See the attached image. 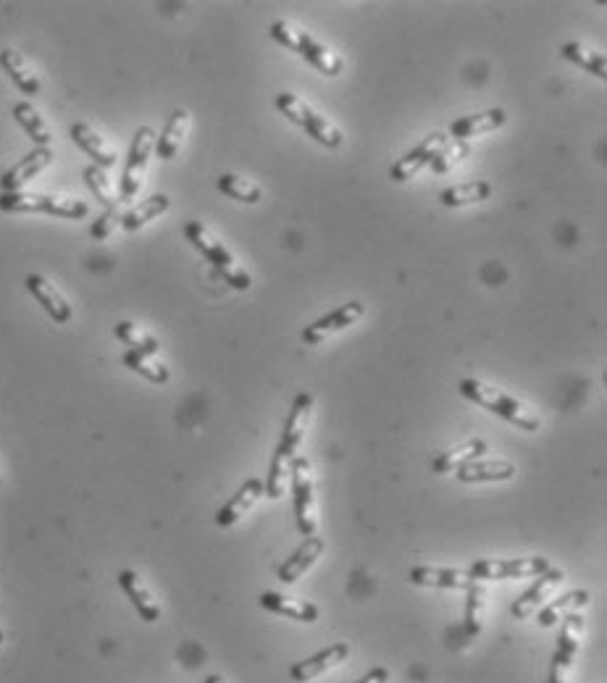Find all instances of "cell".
Here are the masks:
<instances>
[{
	"mask_svg": "<svg viewBox=\"0 0 607 683\" xmlns=\"http://www.w3.org/2000/svg\"><path fill=\"white\" fill-rule=\"evenodd\" d=\"M460 395L471 400L473 405L489 410L500 416L502 421L513 423L523 431H539L542 429V418L537 416V410H531L526 402H521L518 397L502 392L500 387H492L487 381L481 379H463L460 381Z\"/></svg>",
	"mask_w": 607,
	"mask_h": 683,
	"instance_id": "1",
	"label": "cell"
},
{
	"mask_svg": "<svg viewBox=\"0 0 607 683\" xmlns=\"http://www.w3.org/2000/svg\"><path fill=\"white\" fill-rule=\"evenodd\" d=\"M184 237H187V242H190L195 250H200V255H203L205 261L219 271L221 279H224L229 287L237 289V292H248V289L253 287V276L248 274V268L242 266V263H237L232 250H229L208 226L200 224V221H187V224H184Z\"/></svg>",
	"mask_w": 607,
	"mask_h": 683,
	"instance_id": "2",
	"label": "cell"
},
{
	"mask_svg": "<svg viewBox=\"0 0 607 683\" xmlns=\"http://www.w3.org/2000/svg\"><path fill=\"white\" fill-rule=\"evenodd\" d=\"M271 37L287 50L297 53V56H303L313 69H318L326 77H337L345 69V61H342L339 53H334L329 45L318 43L311 32H305V29L295 27V24L274 22L271 24Z\"/></svg>",
	"mask_w": 607,
	"mask_h": 683,
	"instance_id": "3",
	"label": "cell"
},
{
	"mask_svg": "<svg viewBox=\"0 0 607 683\" xmlns=\"http://www.w3.org/2000/svg\"><path fill=\"white\" fill-rule=\"evenodd\" d=\"M276 108H279V113H284L292 124L305 129V132L311 134L313 140H316L318 145H324V148H339L342 140H345L342 132H339V127L329 119V116L316 111V108H313L311 103H305L303 98H297L295 92H282V95H276Z\"/></svg>",
	"mask_w": 607,
	"mask_h": 683,
	"instance_id": "4",
	"label": "cell"
},
{
	"mask_svg": "<svg viewBox=\"0 0 607 683\" xmlns=\"http://www.w3.org/2000/svg\"><path fill=\"white\" fill-rule=\"evenodd\" d=\"M0 211L3 213H45L58 219H85L90 208L82 200L43 195V192H0Z\"/></svg>",
	"mask_w": 607,
	"mask_h": 683,
	"instance_id": "5",
	"label": "cell"
},
{
	"mask_svg": "<svg viewBox=\"0 0 607 683\" xmlns=\"http://www.w3.org/2000/svg\"><path fill=\"white\" fill-rule=\"evenodd\" d=\"M292 494H295V518L297 529L303 536H316L318 531V507H316V476L313 465L305 455H295L292 460Z\"/></svg>",
	"mask_w": 607,
	"mask_h": 683,
	"instance_id": "6",
	"label": "cell"
},
{
	"mask_svg": "<svg viewBox=\"0 0 607 683\" xmlns=\"http://www.w3.org/2000/svg\"><path fill=\"white\" fill-rule=\"evenodd\" d=\"M550 568L547 557H487L468 568L473 581H508V578H537Z\"/></svg>",
	"mask_w": 607,
	"mask_h": 683,
	"instance_id": "7",
	"label": "cell"
},
{
	"mask_svg": "<svg viewBox=\"0 0 607 683\" xmlns=\"http://www.w3.org/2000/svg\"><path fill=\"white\" fill-rule=\"evenodd\" d=\"M153 153H156V132L150 127H140L135 132V137H132L127 166H124V174H121V203H129V200L137 198V192H140L142 187V179H145V171H148L150 155Z\"/></svg>",
	"mask_w": 607,
	"mask_h": 683,
	"instance_id": "8",
	"label": "cell"
},
{
	"mask_svg": "<svg viewBox=\"0 0 607 683\" xmlns=\"http://www.w3.org/2000/svg\"><path fill=\"white\" fill-rule=\"evenodd\" d=\"M558 634V647H555V655H552V665H550V681L547 683H568L571 681V670H573V660L579 655V644H581V634H584V618L579 613L565 615L560 620Z\"/></svg>",
	"mask_w": 607,
	"mask_h": 683,
	"instance_id": "9",
	"label": "cell"
},
{
	"mask_svg": "<svg viewBox=\"0 0 607 683\" xmlns=\"http://www.w3.org/2000/svg\"><path fill=\"white\" fill-rule=\"evenodd\" d=\"M363 313H366V305L360 303V300H350V303L339 305L337 310H332V313H326V316H321L318 321H313L311 326H305L303 329V342L305 345H321V342H326V339H332L334 334H339V331L350 329V326H355L363 318Z\"/></svg>",
	"mask_w": 607,
	"mask_h": 683,
	"instance_id": "10",
	"label": "cell"
},
{
	"mask_svg": "<svg viewBox=\"0 0 607 683\" xmlns=\"http://www.w3.org/2000/svg\"><path fill=\"white\" fill-rule=\"evenodd\" d=\"M311 416H313V395L300 392V395L295 397V402H292L290 416H287V421H284L282 439H279V444H276L274 455L290 460V463L295 460L297 450H300V444H303V439H305V431H308V423H311Z\"/></svg>",
	"mask_w": 607,
	"mask_h": 683,
	"instance_id": "11",
	"label": "cell"
},
{
	"mask_svg": "<svg viewBox=\"0 0 607 683\" xmlns=\"http://www.w3.org/2000/svg\"><path fill=\"white\" fill-rule=\"evenodd\" d=\"M447 142H450L447 134H442V132L429 134L424 142H418L416 148L408 150V153H405L403 158H400V161L389 169V177L395 179V182H408V179H413L418 171L431 166V161L437 158V153L445 148Z\"/></svg>",
	"mask_w": 607,
	"mask_h": 683,
	"instance_id": "12",
	"label": "cell"
},
{
	"mask_svg": "<svg viewBox=\"0 0 607 683\" xmlns=\"http://www.w3.org/2000/svg\"><path fill=\"white\" fill-rule=\"evenodd\" d=\"M565 581V573L558 571V568H547L542 576H537L534 586L529 592H523L521 599L513 602V618L516 620H529L547 605V599H552V594L558 592V586Z\"/></svg>",
	"mask_w": 607,
	"mask_h": 683,
	"instance_id": "13",
	"label": "cell"
},
{
	"mask_svg": "<svg viewBox=\"0 0 607 683\" xmlns=\"http://www.w3.org/2000/svg\"><path fill=\"white\" fill-rule=\"evenodd\" d=\"M347 657H350V647H347L345 641H337V644L321 649V652H316V655L308 657V660L295 662L290 668V678L295 683H311L313 678L324 676L329 670L339 668L342 662H347Z\"/></svg>",
	"mask_w": 607,
	"mask_h": 683,
	"instance_id": "14",
	"label": "cell"
},
{
	"mask_svg": "<svg viewBox=\"0 0 607 683\" xmlns=\"http://www.w3.org/2000/svg\"><path fill=\"white\" fill-rule=\"evenodd\" d=\"M53 163V150L50 148H35L32 153H27L19 163H14L11 169L0 174V190L3 192H22V187L27 182L43 174Z\"/></svg>",
	"mask_w": 607,
	"mask_h": 683,
	"instance_id": "15",
	"label": "cell"
},
{
	"mask_svg": "<svg viewBox=\"0 0 607 683\" xmlns=\"http://www.w3.org/2000/svg\"><path fill=\"white\" fill-rule=\"evenodd\" d=\"M24 287H27V292L35 297L37 303L43 305L45 313H48L56 324H69L71 316H74L69 300H66V297L61 295V292H58V289L53 287L45 276L29 274L27 279H24Z\"/></svg>",
	"mask_w": 607,
	"mask_h": 683,
	"instance_id": "16",
	"label": "cell"
},
{
	"mask_svg": "<svg viewBox=\"0 0 607 683\" xmlns=\"http://www.w3.org/2000/svg\"><path fill=\"white\" fill-rule=\"evenodd\" d=\"M458 481L463 484H497V481H513L516 479V465L502 458H476L471 463L460 465Z\"/></svg>",
	"mask_w": 607,
	"mask_h": 683,
	"instance_id": "17",
	"label": "cell"
},
{
	"mask_svg": "<svg viewBox=\"0 0 607 683\" xmlns=\"http://www.w3.org/2000/svg\"><path fill=\"white\" fill-rule=\"evenodd\" d=\"M508 121V113L502 108H487V111L468 113V116H460L458 121L450 124V137L455 142H468L473 137H481V134L495 132V129L505 127Z\"/></svg>",
	"mask_w": 607,
	"mask_h": 683,
	"instance_id": "18",
	"label": "cell"
},
{
	"mask_svg": "<svg viewBox=\"0 0 607 683\" xmlns=\"http://www.w3.org/2000/svg\"><path fill=\"white\" fill-rule=\"evenodd\" d=\"M263 494H266V489H263L261 479L245 481V484H242L240 489L232 494V500L216 510V526H221V529H229V526H234L237 521H242V515H248L250 510L255 507V502L261 500Z\"/></svg>",
	"mask_w": 607,
	"mask_h": 683,
	"instance_id": "19",
	"label": "cell"
},
{
	"mask_svg": "<svg viewBox=\"0 0 607 683\" xmlns=\"http://www.w3.org/2000/svg\"><path fill=\"white\" fill-rule=\"evenodd\" d=\"M410 584L431 586V589H471L476 581L468 571L460 568H437V565H418L410 568Z\"/></svg>",
	"mask_w": 607,
	"mask_h": 683,
	"instance_id": "20",
	"label": "cell"
},
{
	"mask_svg": "<svg viewBox=\"0 0 607 683\" xmlns=\"http://www.w3.org/2000/svg\"><path fill=\"white\" fill-rule=\"evenodd\" d=\"M116 581H119L121 592L127 594V599L132 602V607H135L137 615H140L145 623H156V620H161V605H158V599L153 597V592L145 586V581L137 576V571H121Z\"/></svg>",
	"mask_w": 607,
	"mask_h": 683,
	"instance_id": "21",
	"label": "cell"
},
{
	"mask_svg": "<svg viewBox=\"0 0 607 683\" xmlns=\"http://www.w3.org/2000/svg\"><path fill=\"white\" fill-rule=\"evenodd\" d=\"M321 555H324V539H318V536H305V542L279 565L276 576H279L282 584H295L297 578L311 571Z\"/></svg>",
	"mask_w": 607,
	"mask_h": 683,
	"instance_id": "22",
	"label": "cell"
},
{
	"mask_svg": "<svg viewBox=\"0 0 607 683\" xmlns=\"http://www.w3.org/2000/svg\"><path fill=\"white\" fill-rule=\"evenodd\" d=\"M258 602H261L263 610H269L274 615H284V618L297 620V623H316L318 620V607L305 602V599L284 597L279 592H263Z\"/></svg>",
	"mask_w": 607,
	"mask_h": 683,
	"instance_id": "23",
	"label": "cell"
},
{
	"mask_svg": "<svg viewBox=\"0 0 607 683\" xmlns=\"http://www.w3.org/2000/svg\"><path fill=\"white\" fill-rule=\"evenodd\" d=\"M71 140L77 142L79 148L90 155L98 169H111L113 163H116V150H113L90 124H85V121H77V124L71 127Z\"/></svg>",
	"mask_w": 607,
	"mask_h": 683,
	"instance_id": "24",
	"label": "cell"
},
{
	"mask_svg": "<svg viewBox=\"0 0 607 683\" xmlns=\"http://www.w3.org/2000/svg\"><path fill=\"white\" fill-rule=\"evenodd\" d=\"M0 66H3V71L11 77V82L19 87V92H24V95H40L43 82H40L35 69L27 64V58H24L19 50H14V48L3 50V53H0Z\"/></svg>",
	"mask_w": 607,
	"mask_h": 683,
	"instance_id": "25",
	"label": "cell"
},
{
	"mask_svg": "<svg viewBox=\"0 0 607 683\" xmlns=\"http://www.w3.org/2000/svg\"><path fill=\"white\" fill-rule=\"evenodd\" d=\"M187 129H190V113L184 111V108H177V111L171 113V119L166 121L161 137H156V155L161 161L177 158L184 137H187Z\"/></svg>",
	"mask_w": 607,
	"mask_h": 683,
	"instance_id": "26",
	"label": "cell"
},
{
	"mask_svg": "<svg viewBox=\"0 0 607 683\" xmlns=\"http://www.w3.org/2000/svg\"><path fill=\"white\" fill-rule=\"evenodd\" d=\"M586 605H589V592H586V589H573V592L547 602V605L539 610V615H537L539 626L542 628L558 626V620H563L565 615L576 613V610H581V607H586Z\"/></svg>",
	"mask_w": 607,
	"mask_h": 683,
	"instance_id": "27",
	"label": "cell"
},
{
	"mask_svg": "<svg viewBox=\"0 0 607 683\" xmlns=\"http://www.w3.org/2000/svg\"><path fill=\"white\" fill-rule=\"evenodd\" d=\"M487 450H489V444L484 442V439H468V442L442 452V455L431 463V468H434V473H439V476H442V473H455L460 465H466V463H471V460L481 458Z\"/></svg>",
	"mask_w": 607,
	"mask_h": 683,
	"instance_id": "28",
	"label": "cell"
},
{
	"mask_svg": "<svg viewBox=\"0 0 607 683\" xmlns=\"http://www.w3.org/2000/svg\"><path fill=\"white\" fill-rule=\"evenodd\" d=\"M169 208V195H153V198L142 200V203H137L132 211H127L121 216V229H127V232H140L142 226H148L150 221H156L158 216H163Z\"/></svg>",
	"mask_w": 607,
	"mask_h": 683,
	"instance_id": "29",
	"label": "cell"
},
{
	"mask_svg": "<svg viewBox=\"0 0 607 683\" xmlns=\"http://www.w3.org/2000/svg\"><path fill=\"white\" fill-rule=\"evenodd\" d=\"M492 198V184L484 182V179H473V182H460L447 187L439 200L445 208H463V205L481 203V200Z\"/></svg>",
	"mask_w": 607,
	"mask_h": 683,
	"instance_id": "30",
	"label": "cell"
},
{
	"mask_svg": "<svg viewBox=\"0 0 607 683\" xmlns=\"http://www.w3.org/2000/svg\"><path fill=\"white\" fill-rule=\"evenodd\" d=\"M14 119L16 124L27 132V137L32 142H35L37 148H50V140H53V134H50L48 124H45V119L40 116V111H37L32 103H16L14 106Z\"/></svg>",
	"mask_w": 607,
	"mask_h": 683,
	"instance_id": "31",
	"label": "cell"
},
{
	"mask_svg": "<svg viewBox=\"0 0 607 683\" xmlns=\"http://www.w3.org/2000/svg\"><path fill=\"white\" fill-rule=\"evenodd\" d=\"M560 53H563L565 61L581 66V69L589 71L592 77L607 79V58H605V53H600V50L586 48V45H581V43H565L563 48H560Z\"/></svg>",
	"mask_w": 607,
	"mask_h": 683,
	"instance_id": "32",
	"label": "cell"
},
{
	"mask_svg": "<svg viewBox=\"0 0 607 683\" xmlns=\"http://www.w3.org/2000/svg\"><path fill=\"white\" fill-rule=\"evenodd\" d=\"M216 187H219L221 195L237 200V203L253 205L263 198L261 187H258L253 179L240 177V174H221V177L216 179Z\"/></svg>",
	"mask_w": 607,
	"mask_h": 683,
	"instance_id": "33",
	"label": "cell"
},
{
	"mask_svg": "<svg viewBox=\"0 0 607 683\" xmlns=\"http://www.w3.org/2000/svg\"><path fill=\"white\" fill-rule=\"evenodd\" d=\"M121 360H124V366H127L129 371H135V374H140L142 379L153 381V384H166V381L171 379V371L163 366L161 360H156V355L127 350Z\"/></svg>",
	"mask_w": 607,
	"mask_h": 683,
	"instance_id": "34",
	"label": "cell"
},
{
	"mask_svg": "<svg viewBox=\"0 0 607 683\" xmlns=\"http://www.w3.org/2000/svg\"><path fill=\"white\" fill-rule=\"evenodd\" d=\"M113 331H116V337H119L129 350H137V353L148 355H158V350H161V342L145 329H140L137 324H132V321H121V324H116Z\"/></svg>",
	"mask_w": 607,
	"mask_h": 683,
	"instance_id": "35",
	"label": "cell"
},
{
	"mask_svg": "<svg viewBox=\"0 0 607 683\" xmlns=\"http://www.w3.org/2000/svg\"><path fill=\"white\" fill-rule=\"evenodd\" d=\"M466 634L479 636L481 634V620H484V607H487V589L476 581L471 589H466Z\"/></svg>",
	"mask_w": 607,
	"mask_h": 683,
	"instance_id": "36",
	"label": "cell"
},
{
	"mask_svg": "<svg viewBox=\"0 0 607 683\" xmlns=\"http://www.w3.org/2000/svg\"><path fill=\"white\" fill-rule=\"evenodd\" d=\"M85 182L87 187H90V192L95 195V200H98L100 205H106V208H116V192H113L111 182H108L106 171L98 169V166H87L85 169Z\"/></svg>",
	"mask_w": 607,
	"mask_h": 683,
	"instance_id": "37",
	"label": "cell"
},
{
	"mask_svg": "<svg viewBox=\"0 0 607 683\" xmlns=\"http://www.w3.org/2000/svg\"><path fill=\"white\" fill-rule=\"evenodd\" d=\"M468 153H471V148H468L466 142H447L445 148L437 153V158L431 161V169L437 171V174H447V171L455 169Z\"/></svg>",
	"mask_w": 607,
	"mask_h": 683,
	"instance_id": "38",
	"label": "cell"
},
{
	"mask_svg": "<svg viewBox=\"0 0 607 683\" xmlns=\"http://www.w3.org/2000/svg\"><path fill=\"white\" fill-rule=\"evenodd\" d=\"M121 216H124V213H121L119 208H106V211L98 216V221L90 226L92 240H100V242L108 240V237L113 234V229H116V226H121Z\"/></svg>",
	"mask_w": 607,
	"mask_h": 683,
	"instance_id": "39",
	"label": "cell"
},
{
	"mask_svg": "<svg viewBox=\"0 0 607 683\" xmlns=\"http://www.w3.org/2000/svg\"><path fill=\"white\" fill-rule=\"evenodd\" d=\"M355 683H389V670L387 668H374L368 670L366 676L358 678Z\"/></svg>",
	"mask_w": 607,
	"mask_h": 683,
	"instance_id": "40",
	"label": "cell"
},
{
	"mask_svg": "<svg viewBox=\"0 0 607 683\" xmlns=\"http://www.w3.org/2000/svg\"><path fill=\"white\" fill-rule=\"evenodd\" d=\"M205 683H226L224 676H219V673H213V676L205 678Z\"/></svg>",
	"mask_w": 607,
	"mask_h": 683,
	"instance_id": "41",
	"label": "cell"
},
{
	"mask_svg": "<svg viewBox=\"0 0 607 683\" xmlns=\"http://www.w3.org/2000/svg\"><path fill=\"white\" fill-rule=\"evenodd\" d=\"M3 641H6V634H3V631H0V644H3Z\"/></svg>",
	"mask_w": 607,
	"mask_h": 683,
	"instance_id": "42",
	"label": "cell"
}]
</instances>
